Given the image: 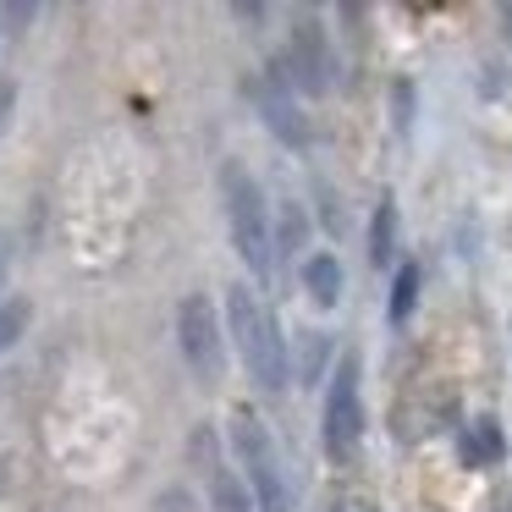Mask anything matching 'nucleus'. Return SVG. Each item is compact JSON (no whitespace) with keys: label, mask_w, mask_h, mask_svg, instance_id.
Returning a JSON list of instances; mask_svg holds the SVG:
<instances>
[{"label":"nucleus","mask_w":512,"mask_h":512,"mask_svg":"<svg viewBox=\"0 0 512 512\" xmlns=\"http://www.w3.org/2000/svg\"><path fill=\"white\" fill-rule=\"evenodd\" d=\"M413 298H419V265H402L397 281H391V303H386L391 325H402L413 314Z\"/></svg>","instance_id":"nucleus-12"},{"label":"nucleus","mask_w":512,"mask_h":512,"mask_svg":"<svg viewBox=\"0 0 512 512\" xmlns=\"http://www.w3.org/2000/svg\"><path fill=\"white\" fill-rule=\"evenodd\" d=\"M177 342H182V358L188 369L199 375V386H221L226 375V331L215 320V303L204 292H188L177 303Z\"/></svg>","instance_id":"nucleus-4"},{"label":"nucleus","mask_w":512,"mask_h":512,"mask_svg":"<svg viewBox=\"0 0 512 512\" xmlns=\"http://www.w3.org/2000/svg\"><path fill=\"white\" fill-rule=\"evenodd\" d=\"M358 435H364V402H358V358L347 353L325 391V452L342 463V457H353Z\"/></svg>","instance_id":"nucleus-5"},{"label":"nucleus","mask_w":512,"mask_h":512,"mask_svg":"<svg viewBox=\"0 0 512 512\" xmlns=\"http://www.w3.org/2000/svg\"><path fill=\"white\" fill-rule=\"evenodd\" d=\"M490 512H512V496H496V507H490Z\"/></svg>","instance_id":"nucleus-17"},{"label":"nucleus","mask_w":512,"mask_h":512,"mask_svg":"<svg viewBox=\"0 0 512 512\" xmlns=\"http://www.w3.org/2000/svg\"><path fill=\"white\" fill-rule=\"evenodd\" d=\"M6 111H12V83H0V122H6Z\"/></svg>","instance_id":"nucleus-14"},{"label":"nucleus","mask_w":512,"mask_h":512,"mask_svg":"<svg viewBox=\"0 0 512 512\" xmlns=\"http://www.w3.org/2000/svg\"><path fill=\"white\" fill-rule=\"evenodd\" d=\"M457 452H463L468 468H490L501 463V452H507V441H501V424L496 419H474L463 424V441H457Z\"/></svg>","instance_id":"nucleus-8"},{"label":"nucleus","mask_w":512,"mask_h":512,"mask_svg":"<svg viewBox=\"0 0 512 512\" xmlns=\"http://www.w3.org/2000/svg\"><path fill=\"white\" fill-rule=\"evenodd\" d=\"M232 452L248 474V501L259 512H292V485H287V468H281V452L248 408L232 413Z\"/></svg>","instance_id":"nucleus-3"},{"label":"nucleus","mask_w":512,"mask_h":512,"mask_svg":"<svg viewBox=\"0 0 512 512\" xmlns=\"http://www.w3.org/2000/svg\"><path fill=\"white\" fill-rule=\"evenodd\" d=\"M391 248H397V204L380 199L375 221H369V259H375V265H391Z\"/></svg>","instance_id":"nucleus-11"},{"label":"nucleus","mask_w":512,"mask_h":512,"mask_svg":"<svg viewBox=\"0 0 512 512\" xmlns=\"http://www.w3.org/2000/svg\"><path fill=\"white\" fill-rule=\"evenodd\" d=\"M6 265H12V248H6V237H0V281H6Z\"/></svg>","instance_id":"nucleus-15"},{"label":"nucleus","mask_w":512,"mask_h":512,"mask_svg":"<svg viewBox=\"0 0 512 512\" xmlns=\"http://www.w3.org/2000/svg\"><path fill=\"white\" fill-rule=\"evenodd\" d=\"M28 320H34L28 298H6V303H0V353H12V347H17V336L28 331Z\"/></svg>","instance_id":"nucleus-13"},{"label":"nucleus","mask_w":512,"mask_h":512,"mask_svg":"<svg viewBox=\"0 0 512 512\" xmlns=\"http://www.w3.org/2000/svg\"><path fill=\"white\" fill-rule=\"evenodd\" d=\"M204 474H210V501H215V512H254V501H248V490L232 479V468H226L221 457H215V463L204 468Z\"/></svg>","instance_id":"nucleus-10"},{"label":"nucleus","mask_w":512,"mask_h":512,"mask_svg":"<svg viewBox=\"0 0 512 512\" xmlns=\"http://www.w3.org/2000/svg\"><path fill=\"white\" fill-rule=\"evenodd\" d=\"M336 512H358V507H336Z\"/></svg>","instance_id":"nucleus-18"},{"label":"nucleus","mask_w":512,"mask_h":512,"mask_svg":"<svg viewBox=\"0 0 512 512\" xmlns=\"http://www.w3.org/2000/svg\"><path fill=\"white\" fill-rule=\"evenodd\" d=\"M221 199H226V221H232V243L243 254V265L259 276V287L276 270V237H270V215H265V193L248 177L243 160H226L221 166Z\"/></svg>","instance_id":"nucleus-2"},{"label":"nucleus","mask_w":512,"mask_h":512,"mask_svg":"<svg viewBox=\"0 0 512 512\" xmlns=\"http://www.w3.org/2000/svg\"><path fill=\"white\" fill-rule=\"evenodd\" d=\"M501 23H507V39H512V0L501 6Z\"/></svg>","instance_id":"nucleus-16"},{"label":"nucleus","mask_w":512,"mask_h":512,"mask_svg":"<svg viewBox=\"0 0 512 512\" xmlns=\"http://www.w3.org/2000/svg\"><path fill=\"white\" fill-rule=\"evenodd\" d=\"M281 72H292V83H298L303 94L331 89L336 61H331V45H325V28L314 23V17H298V23H292V50H287V67Z\"/></svg>","instance_id":"nucleus-7"},{"label":"nucleus","mask_w":512,"mask_h":512,"mask_svg":"<svg viewBox=\"0 0 512 512\" xmlns=\"http://www.w3.org/2000/svg\"><path fill=\"white\" fill-rule=\"evenodd\" d=\"M248 94H254L259 116H265V127L281 138L287 149H303L309 144V122H303V105L298 94H292V83L281 78V67H265L254 83H248Z\"/></svg>","instance_id":"nucleus-6"},{"label":"nucleus","mask_w":512,"mask_h":512,"mask_svg":"<svg viewBox=\"0 0 512 512\" xmlns=\"http://www.w3.org/2000/svg\"><path fill=\"white\" fill-rule=\"evenodd\" d=\"M303 287H309V298L320 303V309H331V303L342 298V265H336L331 254L303 259Z\"/></svg>","instance_id":"nucleus-9"},{"label":"nucleus","mask_w":512,"mask_h":512,"mask_svg":"<svg viewBox=\"0 0 512 512\" xmlns=\"http://www.w3.org/2000/svg\"><path fill=\"white\" fill-rule=\"evenodd\" d=\"M226 331H232L237 358H243V369L254 375V386L276 397V391L287 386V347H281L270 303L259 298L254 287H243V281L226 287Z\"/></svg>","instance_id":"nucleus-1"}]
</instances>
